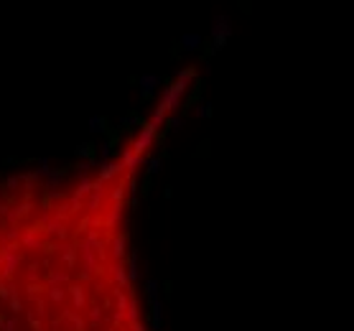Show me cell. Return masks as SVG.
Returning a JSON list of instances; mask_svg holds the SVG:
<instances>
[{"instance_id": "6da1fadb", "label": "cell", "mask_w": 354, "mask_h": 331, "mask_svg": "<svg viewBox=\"0 0 354 331\" xmlns=\"http://www.w3.org/2000/svg\"><path fill=\"white\" fill-rule=\"evenodd\" d=\"M77 257H79V263L84 268V278H90L97 273V265H100V257H102V242L95 232H90L82 242H79V247H77Z\"/></svg>"}, {"instance_id": "7a4b0ae2", "label": "cell", "mask_w": 354, "mask_h": 331, "mask_svg": "<svg viewBox=\"0 0 354 331\" xmlns=\"http://www.w3.org/2000/svg\"><path fill=\"white\" fill-rule=\"evenodd\" d=\"M189 87H184L181 82H173L168 87H163V92H161V102H158V110H163L166 115L173 112V110H179L181 107V102H184V95H186Z\"/></svg>"}, {"instance_id": "3957f363", "label": "cell", "mask_w": 354, "mask_h": 331, "mask_svg": "<svg viewBox=\"0 0 354 331\" xmlns=\"http://www.w3.org/2000/svg\"><path fill=\"white\" fill-rule=\"evenodd\" d=\"M232 36V21H229V15H214V21H211V48L214 51H222Z\"/></svg>"}, {"instance_id": "277c9868", "label": "cell", "mask_w": 354, "mask_h": 331, "mask_svg": "<svg viewBox=\"0 0 354 331\" xmlns=\"http://www.w3.org/2000/svg\"><path fill=\"white\" fill-rule=\"evenodd\" d=\"M155 133H158V130H155V128H151L148 123H146V125H140V130H138V135H135V141H133V145H130V148H133L138 155H143V153L155 143Z\"/></svg>"}, {"instance_id": "5b68a950", "label": "cell", "mask_w": 354, "mask_h": 331, "mask_svg": "<svg viewBox=\"0 0 354 331\" xmlns=\"http://www.w3.org/2000/svg\"><path fill=\"white\" fill-rule=\"evenodd\" d=\"M120 163H122V171H138L140 166H146V158L143 155H138L133 148H125L122 150V155H120Z\"/></svg>"}, {"instance_id": "8992f818", "label": "cell", "mask_w": 354, "mask_h": 331, "mask_svg": "<svg viewBox=\"0 0 354 331\" xmlns=\"http://www.w3.org/2000/svg\"><path fill=\"white\" fill-rule=\"evenodd\" d=\"M161 84H163V79L158 74H140L138 77V87H140V95H143V97H151Z\"/></svg>"}, {"instance_id": "52a82bcc", "label": "cell", "mask_w": 354, "mask_h": 331, "mask_svg": "<svg viewBox=\"0 0 354 331\" xmlns=\"http://www.w3.org/2000/svg\"><path fill=\"white\" fill-rule=\"evenodd\" d=\"M179 46H181V51H199L204 46V36L197 31H186V33H181Z\"/></svg>"}, {"instance_id": "ba28073f", "label": "cell", "mask_w": 354, "mask_h": 331, "mask_svg": "<svg viewBox=\"0 0 354 331\" xmlns=\"http://www.w3.org/2000/svg\"><path fill=\"white\" fill-rule=\"evenodd\" d=\"M120 173H122V163H120V158H117V161H104V163H102V168H100V184L112 181L115 176H120Z\"/></svg>"}, {"instance_id": "9c48e42d", "label": "cell", "mask_w": 354, "mask_h": 331, "mask_svg": "<svg viewBox=\"0 0 354 331\" xmlns=\"http://www.w3.org/2000/svg\"><path fill=\"white\" fill-rule=\"evenodd\" d=\"M110 275H112V281L125 290L128 288V273H125V265H122V260H112V265H110Z\"/></svg>"}, {"instance_id": "30bf717a", "label": "cell", "mask_w": 354, "mask_h": 331, "mask_svg": "<svg viewBox=\"0 0 354 331\" xmlns=\"http://www.w3.org/2000/svg\"><path fill=\"white\" fill-rule=\"evenodd\" d=\"M15 250H18V247H13V245L3 250V257H5V275H13L15 268H18V263H21V255L15 252Z\"/></svg>"}, {"instance_id": "8fae6325", "label": "cell", "mask_w": 354, "mask_h": 331, "mask_svg": "<svg viewBox=\"0 0 354 331\" xmlns=\"http://www.w3.org/2000/svg\"><path fill=\"white\" fill-rule=\"evenodd\" d=\"M125 247H128L125 235H117V237L112 239V245H110V257H112V260H122V257H125Z\"/></svg>"}, {"instance_id": "7c38bea8", "label": "cell", "mask_w": 354, "mask_h": 331, "mask_svg": "<svg viewBox=\"0 0 354 331\" xmlns=\"http://www.w3.org/2000/svg\"><path fill=\"white\" fill-rule=\"evenodd\" d=\"M151 313H153V321H151L153 331H161V326H163V303L158 298L151 301Z\"/></svg>"}, {"instance_id": "4fadbf2b", "label": "cell", "mask_w": 354, "mask_h": 331, "mask_svg": "<svg viewBox=\"0 0 354 331\" xmlns=\"http://www.w3.org/2000/svg\"><path fill=\"white\" fill-rule=\"evenodd\" d=\"M92 186H95V181H92V179L82 176V181H79V186H77V191H74V204H77V201H82L87 194H90V191H92Z\"/></svg>"}, {"instance_id": "5bb4252c", "label": "cell", "mask_w": 354, "mask_h": 331, "mask_svg": "<svg viewBox=\"0 0 354 331\" xmlns=\"http://www.w3.org/2000/svg\"><path fill=\"white\" fill-rule=\"evenodd\" d=\"M104 184H100V181H95V186H92V199H90V204H87V209L90 212H97V204L102 201V196H104V189H102Z\"/></svg>"}, {"instance_id": "9a60e30c", "label": "cell", "mask_w": 354, "mask_h": 331, "mask_svg": "<svg viewBox=\"0 0 354 331\" xmlns=\"http://www.w3.org/2000/svg\"><path fill=\"white\" fill-rule=\"evenodd\" d=\"M69 293H72V303H74L77 308H84V303H87L84 288H82V285H72V288H69Z\"/></svg>"}, {"instance_id": "2e32d148", "label": "cell", "mask_w": 354, "mask_h": 331, "mask_svg": "<svg viewBox=\"0 0 354 331\" xmlns=\"http://www.w3.org/2000/svg\"><path fill=\"white\" fill-rule=\"evenodd\" d=\"M166 120H168V115H166L163 110H158V107H155V110H153V115H151V120H148V125L158 130V128H163V125H166Z\"/></svg>"}, {"instance_id": "e0dca14e", "label": "cell", "mask_w": 354, "mask_h": 331, "mask_svg": "<svg viewBox=\"0 0 354 331\" xmlns=\"http://www.w3.org/2000/svg\"><path fill=\"white\" fill-rule=\"evenodd\" d=\"M87 125H90V133H104V130H107V120L100 117V115H92Z\"/></svg>"}, {"instance_id": "ac0fdd59", "label": "cell", "mask_w": 354, "mask_h": 331, "mask_svg": "<svg viewBox=\"0 0 354 331\" xmlns=\"http://www.w3.org/2000/svg\"><path fill=\"white\" fill-rule=\"evenodd\" d=\"M194 79H197V69H184V72L176 74V82H181L184 87H191Z\"/></svg>"}, {"instance_id": "d6986e66", "label": "cell", "mask_w": 354, "mask_h": 331, "mask_svg": "<svg viewBox=\"0 0 354 331\" xmlns=\"http://www.w3.org/2000/svg\"><path fill=\"white\" fill-rule=\"evenodd\" d=\"M117 219H122V204H112L110 206V214H107V224L110 227H115Z\"/></svg>"}, {"instance_id": "ffe728a7", "label": "cell", "mask_w": 354, "mask_h": 331, "mask_svg": "<svg viewBox=\"0 0 354 331\" xmlns=\"http://www.w3.org/2000/svg\"><path fill=\"white\" fill-rule=\"evenodd\" d=\"M64 283H69V275H66V273L54 270V273L49 275V285H64Z\"/></svg>"}, {"instance_id": "44dd1931", "label": "cell", "mask_w": 354, "mask_h": 331, "mask_svg": "<svg viewBox=\"0 0 354 331\" xmlns=\"http://www.w3.org/2000/svg\"><path fill=\"white\" fill-rule=\"evenodd\" d=\"M146 166H148V173H151V176H155V173L163 171V158H158V155H155V158L146 161Z\"/></svg>"}, {"instance_id": "7402d4cb", "label": "cell", "mask_w": 354, "mask_h": 331, "mask_svg": "<svg viewBox=\"0 0 354 331\" xmlns=\"http://www.w3.org/2000/svg\"><path fill=\"white\" fill-rule=\"evenodd\" d=\"M61 260H64L69 268H72L74 260H77V250H74V247H61Z\"/></svg>"}, {"instance_id": "603a6c76", "label": "cell", "mask_w": 354, "mask_h": 331, "mask_svg": "<svg viewBox=\"0 0 354 331\" xmlns=\"http://www.w3.org/2000/svg\"><path fill=\"white\" fill-rule=\"evenodd\" d=\"M64 295H66V293H64L59 285H49V298L54 301V303H61V301H64Z\"/></svg>"}, {"instance_id": "cb8c5ba5", "label": "cell", "mask_w": 354, "mask_h": 331, "mask_svg": "<svg viewBox=\"0 0 354 331\" xmlns=\"http://www.w3.org/2000/svg\"><path fill=\"white\" fill-rule=\"evenodd\" d=\"M138 255H130V268H128V281L133 283V281H138Z\"/></svg>"}, {"instance_id": "d4e9b609", "label": "cell", "mask_w": 354, "mask_h": 331, "mask_svg": "<svg viewBox=\"0 0 354 331\" xmlns=\"http://www.w3.org/2000/svg\"><path fill=\"white\" fill-rule=\"evenodd\" d=\"M146 293H148L151 301H155L158 298V281H153V278H151V281H146Z\"/></svg>"}, {"instance_id": "484cf974", "label": "cell", "mask_w": 354, "mask_h": 331, "mask_svg": "<svg viewBox=\"0 0 354 331\" xmlns=\"http://www.w3.org/2000/svg\"><path fill=\"white\" fill-rule=\"evenodd\" d=\"M197 117H211V104L204 99V102H199V107H197Z\"/></svg>"}, {"instance_id": "4316f807", "label": "cell", "mask_w": 354, "mask_h": 331, "mask_svg": "<svg viewBox=\"0 0 354 331\" xmlns=\"http://www.w3.org/2000/svg\"><path fill=\"white\" fill-rule=\"evenodd\" d=\"M166 123L171 125V130H173V133H179V130H184V128H186V120H184V117H171V120H166Z\"/></svg>"}, {"instance_id": "83f0119b", "label": "cell", "mask_w": 354, "mask_h": 331, "mask_svg": "<svg viewBox=\"0 0 354 331\" xmlns=\"http://www.w3.org/2000/svg\"><path fill=\"white\" fill-rule=\"evenodd\" d=\"M23 245H26V247H39V237L33 235V232H26V235H23Z\"/></svg>"}, {"instance_id": "f1b7e54d", "label": "cell", "mask_w": 354, "mask_h": 331, "mask_svg": "<svg viewBox=\"0 0 354 331\" xmlns=\"http://www.w3.org/2000/svg\"><path fill=\"white\" fill-rule=\"evenodd\" d=\"M122 196H125V186H115V191H112V204H122Z\"/></svg>"}, {"instance_id": "f546056e", "label": "cell", "mask_w": 354, "mask_h": 331, "mask_svg": "<svg viewBox=\"0 0 354 331\" xmlns=\"http://www.w3.org/2000/svg\"><path fill=\"white\" fill-rule=\"evenodd\" d=\"M0 329H3V331H18V319H8V321H0Z\"/></svg>"}, {"instance_id": "4dcf8cb0", "label": "cell", "mask_w": 354, "mask_h": 331, "mask_svg": "<svg viewBox=\"0 0 354 331\" xmlns=\"http://www.w3.org/2000/svg\"><path fill=\"white\" fill-rule=\"evenodd\" d=\"M100 321H102V311H100L97 306H95V308H90V324H92V326H97Z\"/></svg>"}, {"instance_id": "1f68e13d", "label": "cell", "mask_w": 354, "mask_h": 331, "mask_svg": "<svg viewBox=\"0 0 354 331\" xmlns=\"http://www.w3.org/2000/svg\"><path fill=\"white\" fill-rule=\"evenodd\" d=\"M8 298H10V311H15V313H18V311H23V303H21V298H18V295H8Z\"/></svg>"}, {"instance_id": "d6a6232c", "label": "cell", "mask_w": 354, "mask_h": 331, "mask_svg": "<svg viewBox=\"0 0 354 331\" xmlns=\"http://www.w3.org/2000/svg\"><path fill=\"white\" fill-rule=\"evenodd\" d=\"M61 181V171H49V184L54 186V184H59Z\"/></svg>"}, {"instance_id": "836d02e7", "label": "cell", "mask_w": 354, "mask_h": 331, "mask_svg": "<svg viewBox=\"0 0 354 331\" xmlns=\"http://www.w3.org/2000/svg\"><path fill=\"white\" fill-rule=\"evenodd\" d=\"M135 123H138V117H133V115H128V117L120 120V125H135Z\"/></svg>"}, {"instance_id": "e575fe53", "label": "cell", "mask_w": 354, "mask_h": 331, "mask_svg": "<svg viewBox=\"0 0 354 331\" xmlns=\"http://www.w3.org/2000/svg\"><path fill=\"white\" fill-rule=\"evenodd\" d=\"M92 153V145H79L77 148V155H90Z\"/></svg>"}, {"instance_id": "d590c367", "label": "cell", "mask_w": 354, "mask_h": 331, "mask_svg": "<svg viewBox=\"0 0 354 331\" xmlns=\"http://www.w3.org/2000/svg\"><path fill=\"white\" fill-rule=\"evenodd\" d=\"M130 329H133V331H146L143 321H133V324H130Z\"/></svg>"}]
</instances>
